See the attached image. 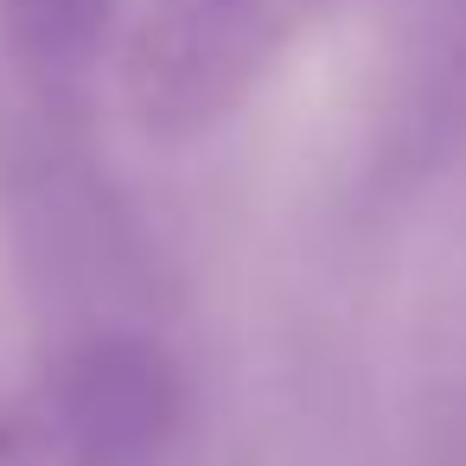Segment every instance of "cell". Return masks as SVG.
<instances>
[{"instance_id":"cell-1","label":"cell","mask_w":466,"mask_h":466,"mask_svg":"<svg viewBox=\"0 0 466 466\" xmlns=\"http://www.w3.org/2000/svg\"><path fill=\"white\" fill-rule=\"evenodd\" d=\"M339 0H147L116 52V90L141 135L198 141L237 116Z\"/></svg>"},{"instance_id":"cell-2","label":"cell","mask_w":466,"mask_h":466,"mask_svg":"<svg viewBox=\"0 0 466 466\" xmlns=\"http://www.w3.org/2000/svg\"><path fill=\"white\" fill-rule=\"evenodd\" d=\"M52 421L77 466H167L186 428V383L147 332H90L65 351Z\"/></svg>"},{"instance_id":"cell-3","label":"cell","mask_w":466,"mask_h":466,"mask_svg":"<svg viewBox=\"0 0 466 466\" xmlns=\"http://www.w3.org/2000/svg\"><path fill=\"white\" fill-rule=\"evenodd\" d=\"M116 14L122 0H0V33L26 71L71 77L109 46Z\"/></svg>"}]
</instances>
